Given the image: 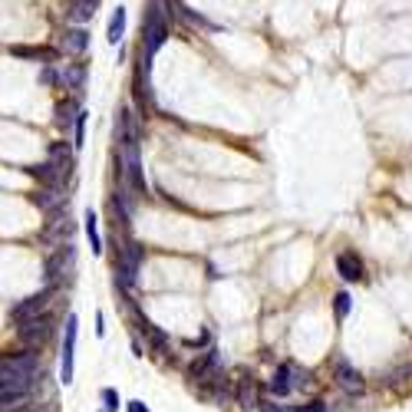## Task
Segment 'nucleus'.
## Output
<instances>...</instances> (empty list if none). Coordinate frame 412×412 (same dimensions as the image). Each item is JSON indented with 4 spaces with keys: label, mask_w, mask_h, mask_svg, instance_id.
I'll use <instances>...</instances> for the list:
<instances>
[{
    "label": "nucleus",
    "mask_w": 412,
    "mask_h": 412,
    "mask_svg": "<svg viewBox=\"0 0 412 412\" xmlns=\"http://www.w3.org/2000/svg\"><path fill=\"white\" fill-rule=\"evenodd\" d=\"M175 0H148L146 3V20H142V57L152 63L155 53L165 46V40L172 37V20H175V10H172Z\"/></svg>",
    "instance_id": "f257e3e1"
},
{
    "label": "nucleus",
    "mask_w": 412,
    "mask_h": 412,
    "mask_svg": "<svg viewBox=\"0 0 412 412\" xmlns=\"http://www.w3.org/2000/svg\"><path fill=\"white\" fill-rule=\"evenodd\" d=\"M40 376V353L37 350H17L0 356V380H37Z\"/></svg>",
    "instance_id": "f03ea898"
},
{
    "label": "nucleus",
    "mask_w": 412,
    "mask_h": 412,
    "mask_svg": "<svg viewBox=\"0 0 412 412\" xmlns=\"http://www.w3.org/2000/svg\"><path fill=\"white\" fill-rule=\"evenodd\" d=\"M53 333V317L50 313H40V317H30L23 324H17V340L27 346V350H40Z\"/></svg>",
    "instance_id": "7ed1b4c3"
},
{
    "label": "nucleus",
    "mask_w": 412,
    "mask_h": 412,
    "mask_svg": "<svg viewBox=\"0 0 412 412\" xmlns=\"http://www.w3.org/2000/svg\"><path fill=\"white\" fill-rule=\"evenodd\" d=\"M53 297H57V287H50V284H46L43 291H37V294L23 297L20 304H14V307H10V320H14V324H23V320H30V317H40V313H46V310H50Z\"/></svg>",
    "instance_id": "20e7f679"
},
{
    "label": "nucleus",
    "mask_w": 412,
    "mask_h": 412,
    "mask_svg": "<svg viewBox=\"0 0 412 412\" xmlns=\"http://www.w3.org/2000/svg\"><path fill=\"white\" fill-rule=\"evenodd\" d=\"M73 261H76V251H73V244H70V241L50 251V257H46V264H43L46 284H50V287H57L63 277H70V271H73Z\"/></svg>",
    "instance_id": "39448f33"
},
{
    "label": "nucleus",
    "mask_w": 412,
    "mask_h": 412,
    "mask_svg": "<svg viewBox=\"0 0 412 412\" xmlns=\"http://www.w3.org/2000/svg\"><path fill=\"white\" fill-rule=\"evenodd\" d=\"M76 333H79V320H76V313H70V317H66V326H63V353H59V383L63 386L73 383Z\"/></svg>",
    "instance_id": "423d86ee"
},
{
    "label": "nucleus",
    "mask_w": 412,
    "mask_h": 412,
    "mask_svg": "<svg viewBox=\"0 0 412 412\" xmlns=\"http://www.w3.org/2000/svg\"><path fill=\"white\" fill-rule=\"evenodd\" d=\"M333 383H337L346 396H363V393H366L363 373H360L353 363H346V360H337V363H333Z\"/></svg>",
    "instance_id": "0eeeda50"
},
{
    "label": "nucleus",
    "mask_w": 412,
    "mask_h": 412,
    "mask_svg": "<svg viewBox=\"0 0 412 412\" xmlns=\"http://www.w3.org/2000/svg\"><path fill=\"white\" fill-rule=\"evenodd\" d=\"M235 402H237V409H244V412H257V406L264 402V389H261V383L251 373H244L235 383Z\"/></svg>",
    "instance_id": "6e6552de"
},
{
    "label": "nucleus",
    "mask_w": 412,
    "mask_h": 412,
    "mask_svg": "<svg viewBox=\"0 0 412 412\" xmlns=\"http://www.w3.org/2000/svg\"><path fill=\"white\" fill-rule=\"evenodd\" d=\"M46 162L57 168V175L63 182H70L73 178V168H76V148L70 142H53V146L46 148Z\"/></svg>",
    "instance_id": "1a4fd4ad"
},
{
    "label": "nucleus",
    "mask_w": 412,
    "mask_h": 412,
    "mask_svg": "<svg viewBox=\"0 0 412 412\" xmlns=\"http://www.w3.org/2000/svg\"><path fill=\"white\" fill-rule=\"evenodd\" d=\"M218 373H221L218 350H208V353H202L192 366H188V380H192V386H205V383H211Z\"/></svg>",
    "instance_id": "9d476101"
},
{
    "label": "nucleus",
    "mask_w": 412,
    "mask_h": 412,
    "mask_svg": "<svg viewBox=\"0 0 412 412\" xmlns=\"http://www.w3.org/2000/svg\"><path fill=\"white\" fill-rule=\"evenodd\" d=\"M337 274L346 280V284H360V280H366L363 257L353 254V251H340V254H337Z\"/></svg>",
    "instance_id": "9b49d317"
},
{
    "label": "nucleus",
    "mask_w": 412,
    "mask_h": 412,
    "mask_svg": "<svg viewBox=\"0 0 412 412\" xmlns=\"http://www.w3.org/2000/svg\"><path fill=\"white\" fill-rule=\"evenodd\" d=\"M294 369H297V363H280V366L274 369V376H271L267 389H271L277 399H287L291 393H294Z\"/></svg>",
    "instance_id": "f8f14e48"
},
{
    "label": "nucleus",
    "mask_w": 412,
    "mask_h": 412,
    "mask_svg": "<svg viewBox=\"0 0 412 412\" xmlns=\"http://www.w3.org/2000/svg\"><path fill=\"white\" fill-rule=\"evenodd\" d=\"M59 50L63 53H70V57H83L89 50V30L86 27H70V30H63V40H59Z\"/></svg>",
    "instance_id": "ddd939ff"
},
{
    "label": "nucleus",
    "mask_w": 412,
    "mask_h": 412,
    "mask_svg": "<svg viewBox=\"0 0 412 412\" xmlns=\"http://www.w3.org/2000/svg\"><path fill=\"white\" fill-rule=\"evenodd\" d=\"M30 202L43 211H53V208L66 205V195H63V185H40L37 192L30 195Z\"/></svg>",
    "instance_id": "4468645a"
},
{
    "label": "nucleus",
    "mask_w": 412,
    "mask_h": 412,
    "mask_svg": "<svg viewBox=\"0 0 412 412\" xmlns=\"http://www.w3.org/2000/svg\"><path fill=\"white\" fill-rule=\"evenodd\" d=\"M59 79H63L66 89H73V96H79L83 86H86V63H66V66H59Z\"/></svg>",
    "instance_id": "2eb2a0df"
},
{
    "label": "nucleus",
    "mask_w": 412,
    "mask_h": 412,
    "mask_svg": "<svg viewBox=\"0 0 412 412\" xmlns=\"http://www.w3.org/2000/svg\"><path fill=\"white\" fill-rule=\"evenodd\" d=\"M96 7H99V0H66V17H70V23L83 27L92 20Z\"/></svg>",
    "instance_id": "dca6fc26"
},
{
    "label": "nucleus",
    "mask_w": 412,
    "mask_h": 412,
    "mask_svg": "<svg viewBox=\"0 0 412 412\" xmlns=\"http://www.w3.org/2000/svg\"><path fill=\"white\" fill-rule=\"evenodd\" d=\"M14 53L23 59H40L43 66H50V63L59 59V50H46V46H14Z\"/></svg>",
    "instance_id": "f3484780"
},
{
    "label": "nucleus",
    "mask_w": 412,
    "mask_h": 412,
    "mask_svg": "<svg viewBox=\"0 0 412 412\" xmlns=\"http://www.w3.org/2000/svg\"><path fill=\"white\" fill-rule=\"evenodd\" d=\"M79 109H83V106H79V99H76V96L63 99V103L57 106V126H59V129H70V126H73V119L79 116Z\"/></svg>",
    "instance_id": "a211bd4d"
},
{
    "label": "nucleus",
    "mask_w": 412,
    "mask_h": 412,
    "mask_svg": "<svg viewBox=\"0 0 412 412\" xmlns=\"http://www.w3.org/2000/svg\"><path fill=\"white\" fill-rule=\"evenodd\" d=\"M126 37V7H116V14L109 17V30H106V40L116 46Z\"/></svg>",
    "instance_id": "6ab92c4d"
},
{
    "label": "nucleus",
    "mask_w": 412,
    "mask_h": 412,
    "mask_svg": "<svg viewBox=\"0 0 412 412\" xmlns=\"http://www.w3.org/2000/svg\"><path fill=\"white\" fill-rule=\"evenodd\" d=\"M86 235H89L92 254H103V237H99V228H96V215H92V211H86Z\"/></svg>",
    "instance_id": "aec40b11"
},
{
    "label": "nucleus",
    "mask_w": 412,
    "mask_h": 412,
    "mask_svg": "<svg viewBox=\"0 0 412 412\" xmlns=\"http://www.w3.org/2000/svg\"><path fill=\"white\" fill-rule=\"evenodd\" d=\"M350 310H353V297L346 294V291H340V294L333 297V313H337L340 324H343V320L350 317Z\"/></svg>",
    "instance_id": "412c9836"
},
{
    "label": "nucleus",
    "mask_w": 412,
    "mask_h": 412,
    "mask_svg": "<svg viewBox=\"0 0 412 412\" xmlns=\"http://www.w3.org/2000/svg\"><path fill=\"white\" fill-rule=\"evenodd\" d=\"M86 119H89V112H86V109H79V116L73 119V129H76L73 148H76V152H79V148L86 146Z\"/></svg>",
    "instance_id": "4be33fe9"
},
{
    "label": "nucleus",
    "mask_w": 412,
    "mask_h": 412,
    "mask_svg": "<svg viewBox=\"0 0 412 412\" xmlns=\"http://www.w3.org/2000/svg\"><path fill=\"white\" fill-rule=\"evenodd\" d=\"M313 389V373L310 369H294V393H310Z\"/></svg>",
    "instance_id": "5701e85b"
},
{
    "label": "nucleus",
    "mask_w": 412,
    "mask_h": 412,
    "mask_svg": "<svg viewBox=\"0 0 412 412\" xmlns=\"http://www.w3.org/2000/svg\"><path fill=\"white\" fill-rule=\"evenodd\" d=\"M99 399H103V412H119L122 409V399H119V393L112 389V386H106L103 393H99Z\"/></svg>",
    "instance_id": "b1692460"
},
{
    "label": "nucleus",
    "mask_w": 412,
    "mask_h": 412,
    "mask_svg": "<svg viewBox=\"0 0 412 412\" xmlns=\"http://www.w3.org/2000/svg\"><path fill=\"white\" fill-rule=\"evenodd\" d=\"M287 412H326V406L313 399V402H304V406H287Z\"/></svg>",
    "instance_id": "393cba45"
},
{
    "label": "nucleus",
    "mask_w": 412,
    "mask_h": 412,
    "mask_svg": "<svg viewBox=\"0 0 412 412\" xmlns=\"http://www.w3.org/2000/svg\"><path fill=\"white\" fill-rule=\"evenodd\" d=\"M126 412H148V406L142 399H133V402H126Z\"/></svg>",
    "instance_id": "a878e982"
},
{
    "label": "nucleus",
    "mask_w": 412,
    "mask_h": 412,
    "mask_svg": "<svg viewBox=\"0 0 412 412\" xmlns=\"http://www.w3.org/2000/svg\"><path fill=\"white\" fill-rule=\"evenodd\" d=\"M133 356H146V346H142L135 337H133Z\"/></svg>",
    "instance_id": "bb28decb"
},
{
    "label": "nucleus",
    "mask_w": 412,
    "mask_h": 412,
    "mask_svg": "<svg viewBox=\"0 0 412 412\" xmlns=\"http://www.w3.org/2000/svg\"><path fill=\"white\" fill-rule=\"evenodd\" d=\"M106 320H103V313H96V333H99V337H106Z\"/></svg>",
    "instance_id": "cd10ccee"
},
{
    "label": "nucleus",
    "mask_w": 412,
    "mask_h": 412,
    "mask_svg": "<svg viewBox=\"0 0 412 412\" xmlns=\"http://www.w3.org/2000/svg\"><path fill=\"white\" fill-rule=\"evenodd\" d=\"M3 412H37L33 406H27V402H20V406H14V409H3Z\"/></svg>",
    "instance_id": "c85d7f7f"
}]
</instances>
